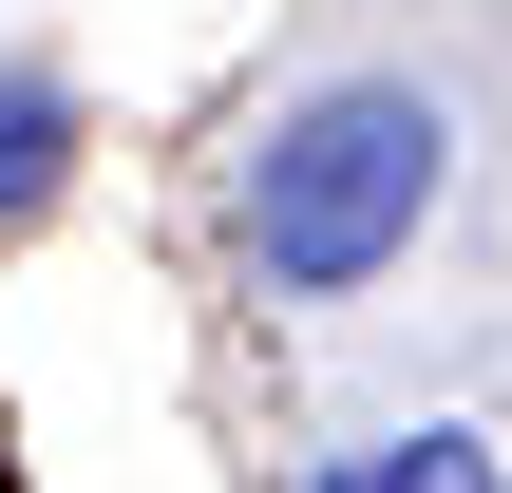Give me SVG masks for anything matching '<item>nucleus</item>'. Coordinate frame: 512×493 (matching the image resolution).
<instances>
[{"label": "nucleus", "instance_id": "1", "mask_svg": "<svg viewBox=\"0 0 512 493\" xmlns=\"http://www.w3.org/2000/svg\"><path fill=\"white\" fill-rule=\"evenodd\" d=\"M437 190H456V114H437L418 76H323V95L247 152V266H266L285 304H342V285H380V266L437 228Z\"/></svg>", "mask_w": 512, "mask_h": 493}, {"label": "nucleus", "instance_id": "2", "mask_svg": "<svg viewBox=\"0 0 512 493\" xmlns=\"http://www.w3.org/2000/svg\"><path fill=\"white\" fill-rule=\"evenodd\" d=\"M304 493H512L494 437H456V418H418V437H361V456H323Z\"/></svg>", "mask_w": 512, "mask_h": 493}, {"label": "nucleus", "instance_id": "3", "mask_svg": "<svg viewBox=\"0 0 512 493\" xmlns=\"http://www.w3.org/2000/svg\"><path fill=\"white\" fill-rule=\"evenodd\" d=\"M57 152H76V95H57V76H0V209H38Z\"/></svg>", "mask_w": 512, "mask_h": 493}]
</instances>
